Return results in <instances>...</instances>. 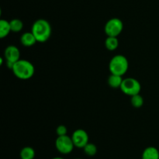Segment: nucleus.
<instances>
[{
    "mask_svg": "<svg viewBox=\"0 0 159 159\" xmlns=\"http://www.w3.org/2000/svg\"><path fill=\"white\" fill-rule=\"evenodd\" d=\"M31 32L37 39V42L44 43L51 35V26L48 21L43 19L36 20L32 26Z\"/></svg>",
    "mask_w": 159,
    "mask_h": 159,
    "instance_id": "nucleus-1",
    "label": "nucleus"
},
{
    "mask_svg": "<svg viewBox=\"0 0 159 159\" xmlns=\"http://www.w3.org/2000/svg\"><path fill=\"white\" fill-rule=\"evenodd\" d=\"M12 70L16 77L22 80L30 79L33 77L35 72L34 65L29 61L22 59H20L13 64Z\"/></svg>",
    "mask_w": 159,
    "mask_h": 159,
    "instance_id": "nucleus-2",
    "label": "nucleus"
},
{
    "mask_svg": "<svg viewBox=\"0 0 159 159\" xmlns=\"http://www.w3.org/2000/svg\"><path fill=\"white\" fill-rule=\"evenodd\" d=\"M129 63L127 57L122 54H117L112 57L109 64V69L111 74L123 76L128 70Z\"/></svg>",
    "mask_w": 159,
    "mask_h": 159,
    "instance_id": "nucleus-3",
    "label": "nucleus"
},
{
    "mask_svg": "<svg viewBox=\"0 0 159 159\" xmlns=\"http://www.w3.org/2000/svg\"><path fill=\"white\" fill-rule=\"evenodd\" d=\"M120 89L124 94L132 96L139 94L141 90V85L136 79L127 78V79H124L123 80Z\"/></svg>",
    "mask_w": 159,
    "mask_h": 159,
    "instance_id": "nucleus-4",
    "label": "nucleus"
},
{
    "mask_svg": "<svg viewBox=\"0 0 159 159\" xmlns=\"http://www.w3.org/2000/svg\"><path fill=\"white\" fill-rule=\"evenodd\" d=\"M124 30V23L120 19L112 18L105 25L106 34L107 37H118Z\"/></svg>",
    "mask_w": 159,
    "mask_h": 159,
    "instance_id": "nucleus-5",
    "label": "nucleus"
},
{
    "mask_svg": "<svg viewBox=\"0 0 159 159\" xmlns=\"http://www.w3.org/2000/svg\"><path fill=\"white\" fill-rule=\"evenodd\" d=\"M55 146L57 150L60 153L67 155L72 152L75 144L71 138L68 137V135H64V136L57 137L55 141Z\"/></svg>",
    "mask_w": 159,
    "mask_h": 159,
    "instance_id": "nucleus-6",
    "label": "nucleus"
},
{
    "mask_svg": "<svg viewBox=\"0 0 159 159\" xmlns=\"http://www.w3.org/2000/svg\"><path fill=\"white\" fill-rule=\"evenodd\" d=\"M71 139L74 143L75 147L83 148L89 143L88 133L82 129H78L72 134Z\"/></svg>",
    "mask_w": 159,
    "mask_h": 159,
    "instance_id": "nucleus-7",
    "label": "nucleus"
},
{
    "mask_svg": "<svg viewBox=\"0 0 159 159\" xmlns=\"http://www.w3.org/2000/svg\"><path fill=\"white\" fill-rule=\"evenodd\" d=\"M4 56L6 62L14 64L20 60V51L17 47L14 45H9L5 49Z\"/></svg>",
    "mask_w": 159,
    "mask_h": 159,
    "instance_id": "nucleus-8",
    "label": "nucleus"
},
{
    "mask_svg": "<svg viewBox=\"0 0 159 159\" xmlns=\"http://www.w3.org/2000/svg\"><path fill=\"white\" fill-rule=\"evenodd\" d=\"M21 43L25 47H32L37 42V39L34 37L32 32L24 33L20 37Z\"/></svg>",
    "mask_w": 159,
    "mask_h": 159,
    "instance_id": "nucleus-9",
    "label": "nucleus"
},
{
    "mask_svg": "<svg viewBox=\"0 0 159 159\" xmlns=\"http://www.w3.org/2000/svg\"><path fill=\"white\" fill-rule=\"evenodd\" d=\"M141 159H159V152L155 147H148L144 149Z\"/></svg>",
    "mask_w": 159,
    "mask_h": 159,
    "instance_id": "nucleus-10",
    "label": "nucleus"
},
{
    "mask_svg": "<svg viewBox=\"0 0 159 159\" xmlns=\"http://www.w3.org/2000/svg\"><path fill=\"white\" fill-rule=\"evenodd\" d=\"M122 76L117 75L111 74L108 79V84L111 88L118 89L120 88L121 84L123 82Z\"/></svg>",
    "mask_w": 159,
    "mask_h": 159,
    "instance_id": "nucleus-11",
    "label": "nucleus"
},
{
    "mask_svg": "<svg viewBox=\"0 0 159 159\" xmlns=\"http://www.w3.org/2000/svg\"><path fill=\"white\" fill-rule=\"evenodd\" d=\"M11 32L10 23L9 21L5 20H0V37L5 38Z\"/></svg>",
    "mask_w": 159,
    "mask_h": 159,
    "instance_id": "nucleus-12",
    "label": "nucleus"
},
{
    "mask_svg": "<svg viewBox=\"0 0 159 159\" xmlns=\"http://www.w3.org/2000/svg\"><path fill=\"white\" fill-rule=\"evenodd\" d=\"M105 46L109 51H115L119 46L117 37H107L105 40Z\"/></svg>",
    "mask_w": 159,
    "mask_h": 159,
    "instance_id": "nucleus-13",
    "label": "nucleus"
},
{
    "mask_svg": "<svg viewBox=\"0 0 159 159\" xmlns=\"http://www.w3.org/2000/svg\"><path fill=\"white\" fill-rule=\"evenodd\" d=\"M35 157V151L31 147H25L20 152L21 159H34Z\"/></svg>",
    "mask_w": 159,
    "mask_h": 159,
    "instance_id": "nucleus-14",
    "label": "nucleus"
},
{
    "mask_svg": "<svg viewBox=\"0 0 159 159\" xmlns=\"http://www.w3.org/2000/svg\"><path fill=\"white\" fill-rule=\"evenodd\" d=\"M10 23V27L11 31L15 33H18L21 31L23 28V23L20 20L18 19H14L9 21Z\"/></svg>",
    "mask_w": 159,
    "mask_h": 159,
    "instance_id": "nucleus-15",
    "label": "nucleus"
},
{
    "mask_svg": "<svg viewBox=\"0 0 159 159\" xmlns=\"http://www.w3.org/2000/svg\"><path fill=\"white\" fill-rule=\"evenodd\" d=\"M130 102H131V105L134 107H135V108H140L144 104V99H143V97L139 93V94H137L131 96Z\"/></svg>",
    "mask_w": 159,
    "mask_h": 159,
    "instance_id": "nucleus-16",
    "label": "nucleus"
},
{
    "mask_svg": "<svg viewBox=\"0 0 159 159\" xmlns=\"http://www.w3.org/2000/svg\"><path fill=\"white\" fill-rule=\"evenodd\" d=\"M84 152L89 156H94L97 152V148L95 144L92 143H88L85 147L83 148Z\"/></svg>",
    "mask_w": 159,
    "mask_h": 159,
    "instance_id": "nucleus-17",
    "label": "nucleus"
},
{
    "mask_svg": "<svg viewBox=\"0 0 159 159\" xmlns=\"http://www.w3.org/2000/svg\"><path fill=\"white\" fill-rule=\"evenodd\" d=\"M67 127L65 125H60L57 127L56 129V133H57V136H64V135H67Z\"/></svg>",
    "mask_w": 159,
    "mask_h": 159,
    "instance_id": "nucleus-18",
    "label": "nucleus"
},
{
    "mask_svg": "<svg viewBox=\"0 0 159 159\" xmlns=\"http://www.w3.org/2000/svg\"><path fill=\"white\" fill-rule=\"evenodd\" d=\"M52 159H64V158H59V157H56V158H52Z\"/></svg>",
    "mask_w": 159,
    "mask_h": 159,
    "instance_id": "nucleus-19",
    "label": "nucleus"
},
{
    "mask_svg": "<svg viewBox=\"0 0 159 159\" xmlns=\"http://www.w3.org/2000/svg\"><path fill=\"white\" fill-rule=\"evenodd\" d=\"M75 159H81V158H75Z\"/></svg>",
    "mask_w": 159,
    "mask_h": 159,
    "instance_id": "nucleus-20",
    "label": "nucleus"
}]
</instances>
